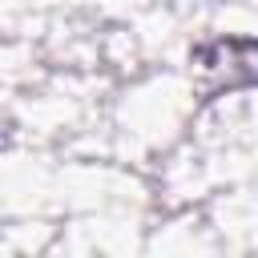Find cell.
<instances>
[{
  "label": "cell",
  "mask_w": 258,
  "mask_h": 258,
  "mask_svg": "<svg viewBox=\"0 0 258 258\" xmlns=\"http://www.w3.org/2000/svg\"><path fill=\"white\" fill-rule=\"evenodd\" d=\"M185 93L165 77H157V81H145V85H137L133 93H125V101H121V109H117V129H121V137L125 141H133V145H161L169 133H173V125L181 121V113H185V101H181Z\"/></svg>",
  "instance_id": "obj_1"
}]
</instances>
